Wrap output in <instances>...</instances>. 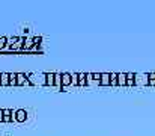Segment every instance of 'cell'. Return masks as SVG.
Segmentation results:
<instances>
[{
  "mask_svg": "<svg viewBox=\"0 0 155 136\" xmlns=\"http://www.w3.org/2000/svg\"><path fill=\"white\" fill-rule=\"evenodd\" d=\"M17 86H30V88H33V85H32V82H30V79H29V76H27V73H17Z\"/></svg>",
  "mask_w": 155,
  "mask_h": 136,
  "instance_id": "obj_4",
  "label": "cell"
},
{
  "mask_svg": "<svg viewBox=\"0 0 155 136\" xmlns=\"http://www.w3.org/2000/svg\"><path fill=\"white\" fill-rule=\"evenodd\" d=\"M8 45H9V38L8 37H0V51H6L8 50Z\"/></svg>",
  "mask_w": 155,
  "mask_h": 136,
  "instance_id": "obj_8",
  "label": "cell"
},
{
  "mask_svg": "<svg viewBox=\"0 0 155 136\" xmlns=\"http://www.w3.org/2000/svg\"><path fill=\"white\" fill-rule=\"evenodd\" d=\"M68 89H74V76L72 73H60V92H68Z\"/></svg>",
  "mask_w": 155,
  "mask_h": 136,
  "instance_id": "obj_2",
  "label": "cell"
},
{
  "mask_svg": "<svg viewBox=\"0 0 155 136\" xmlns=\"http://www.w3.org/2000/svg\"><path fill=\"white\" fill-rule=\"evenodd\" d=\"M29 120V110L27 109H17L14 110V123L17 124H24Z\"/></svg>",
  "mask_w": 155,
  "mask_h": 136,
  "instance_id": "obj_3",
  "label": "cell"
},
{
  "mask_svg": "<svg viewBox=\"0 0 155 136\" xmlns=\"http://www.w3.org/2000/svg\"><path fill=\"white\" fill-rule=\"evenodd\" d=\"M0 86H3V85H2V73H0Z\"/></svg>",
  "mask_w": 155,
  "mask_h": 136,
  "instance_id": "obj_12",
  "label": "cell"
},
{
  "mask_svg": "<svg viewBox=\"0 0 155 136\" xmlns=\"http://www.w3.org/2000/svg\"><path fill=\"white\" fill-rule=\"evenodd\" d=\"M107 77H108L107 74H103V76H101V79H103V80L100 82L101 85H107V83H108V80H107Z\"/></svg>",
  "mask_w": 155,
  "mask_h": 136,
  "instance_id": "obj_11",
  "label": "cell"
},
{
  "mask_svg": "<svg viewBox=\"0 0 155 136\" xmlns=\"http://www.w3.org/2000/svg\"><path fill=\"white\" fill-rule=\"evenodd\" d=\"M20 40H21L20 35L11 37L9 38V45H8V51H20Z\"/></svg>",
  "mask_w": 155,
  "mask_h": 136,
  "instance_id": "obj_6",
  "label": "cell"
},
{
  "mask_svg": "<svg viewBox=\"0 0 155 136\" xmlns=\"http://www.w3.org/2000/svg\"><path fill=\"white\" fill-rule=\"evenodd\" d=\"M100 77H101L100 74H87V80H89L91 83H92V82H94V83H97V82L100 83Z\"/></svg>",
  "mask_w": 155,
  "mask_h": 136,
  "instance_id": "obj_9",
  "label": "cell"
},
{
  "mask_svg": "<svg viewBox=\"0 0 155 136\" xmlns=\"http://www.w3.org/2000/svg\"><path fill=\"white\" fill-rule=\"evenodd\" d=\"M8 86H17V73H8Z\"/></svg>",
  "mask_w": 155,
  "mask_h": 136,
  "instance_id": "obj_7",
  "label": "cell"
},
{
  "mask_svg": "<svg viewBox=\"0 0 155 136\" xmlns=\"http://www.w3.org/2000/svg\"><path fill=\"white\" fill-rule=\"evenodd\" d=\"M0 121H2V110H0Z\"/></svg>",
  "mask_w": 155,
  "mask_h": 136,
  "instance_id": "obj_13",
  "label": "cell"
},
{
  "mask_svg": "<svg viewBox=\"0 0 155 136\" xmlns=\"http://www.w3.org/2000/svg\"><path fill=\"white\" fill-rule=\"evenodd\" d=\"M2 85L8 86V73H2Z\"/></svg>",
  "mask_w": 155,
  "mask_h": 136,
  "instance_id": "obj_10",
  "label": "cell"
},
{
  "mask_svg": "<svg viewBox=\"0 0 155 136\" xmlns=\"http://www.w3.org/2000/svg\"><path fill=\"white\" fill-rule=\"evenodd\" d=\"M42 86L51 88V89H59L60 88V73H56V71L42 73Z\"/></svg>",
  "mask_w": 155,
  "mask_h": 136,
  "instance_id": "obj_1",
  "label": "cell"
},
{
  "mask_svg": "<svg viewBox=\"0 0 155 136\" xmlns=\"http://www.w3.org/2000/svg\"><path fill=\"white\" fill-rule=\"evenodd\" d=\"M2 124H12L14 123V110L9 107L2 109Z\"/></svg>",
  "mask_w": 155,
  "mask_h": 136,
  "instance_id": "obj_5",
  "label": "cell"
}]
</instances>
